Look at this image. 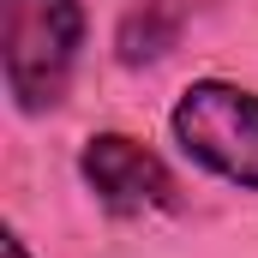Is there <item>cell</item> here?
<instances>
[{"instance_id":"cell-5","label":"cell","mask_w":258,"mask_h":258,"mask_svg":"<svg viewBox=\"0 0 258 258\" xmlns=\"http://www.w3.org/2000/svg\"><path fill=\"white\" fill-rule=\"evenodd\" d=\"M0 258H36V252H30V240H24V234H18L12 222L0 228Z\"/></svg>"},{"instance_id":"cell-3","label":"cell","mask_w":258,"mask_h":258,"mask_svg":"<svg viewBox=\"0 0 258 258\" xmlns=\"http://www.w3.org/2000/svg\"><path fill=\"white\" fill-rule=\"evenodd\" d=\"M78 180L108 216H150V210H174V168L132 132H90L78 144Z\"/></svg>"},{"instance_id":"cell-1","label":"cell","mask_w":258,"mask_h":258,"mask_svg":"<svg viewBox=\"0 0 258 258\" xmlns=\"http://www.w3.org/2000/svg\"><path fill=\"white\" fill-rule=\"evenodd\" d=\"M84 36H90L84 0H0V84L12 114L48 120L72 96Z\"/></svg>"},{"instance_id":"cell-4","label":"cell","mask_w":258,"mask_h":258,"mask_svg":"<svg viewBox=\"0 0 258 258\" xmlns=\"http://www.w3.org/2000/svg\"><path fill=\"white\" fill-rule=\"evenodd\" d=\"M180 24H186V6L180 0H138L126 6L120 30H114V60L120 66H156L174 42H180Z\"/></svg>"},{"instance_id":"cell-2","label":"cell","mask_w":258,"mask_h":258,"mask_svg":"<svg viewBox=\"0 0 258 258\" xmlns=\"http://www.w3.org/2000/svg\"><path fill=\"white\" fill-rule=\"evenodd\" d=\"M168 138L198 174L258 198V90L234 78H192L168 108Z\"/></svg>"}]
</instances>
